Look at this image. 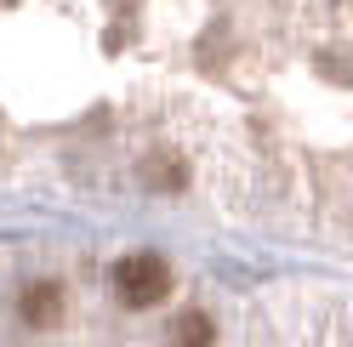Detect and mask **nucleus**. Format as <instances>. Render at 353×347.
I'll use <instances>...</instances> for the list:
<instances>
[{"label":"nucleus","instance_id":"f03ea898","mask_svg":"<svg viewBox=\"0 0 353 347\" xmlns=\"http://www.w3.org/2000/svg\"><path fill=\"white\" fill-rule=\"evenodd\" d=\"M23 319H29V324H57V319H63V285H52V279L29 285V291H23Z\"/></svg>","mask_w":353,"mask_h":347},{"label":"nucleus","instance_id":"f257e3e1","mask_svg":"<svg viewBox=\"0 0 353 347\" xmlns=\"http://www.w3.org/2000/svg\"><path fill=\"white\" fill-rule=\"evenodd\" d=\"M114 291H120L125 308H154V302L171 291V268L154 251H137V256H125L114 268Z\"/></svg>","mask_w":353,"mask_h":347},{"label":"nucleus","instance_id":"7ed1b4c3","mask_svg":"<svg viewBox=\"0 0 353 347\" xmlns=\"http://www.w3.org/2000/svg\"><path fill=\"white\" fill-rule=\"evenodd\" d=\"M211 341H216V324L205 313H183L171 330V347H211Z\"/></svg>","mask_w":353,"mask_h":347}]
</instances>
